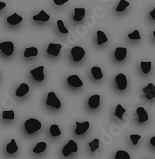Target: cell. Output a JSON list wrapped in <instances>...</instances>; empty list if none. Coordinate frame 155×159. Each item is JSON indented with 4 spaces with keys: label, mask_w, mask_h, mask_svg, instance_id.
<instances>
[{
    "label": "cell",
    "mask_w": 155,
    "mask_h": 159,
    "mask_svg": "<svg viewBox=\"0 0 155 159\" xmlns=\"http://www.w3.org/2000/svg\"><path fill=\"white\" fill-rule=\"evenodd\" d=\"M61 48L62 46L60 43H57V44H55V43H50L46 52H47L48 54H51V55L58 56Z\"/></svg>",
    "instance_id": "10"
},
{
    "label": "cell",
    "mask_w": 155,
    "mask_h": 159,
    "mask_svg": "<svg viewBox=\"0 0 155 159\" xmlns=\"http://www.w3.org/2000/svg\"><path fill=\"white\" fill-rule=\"evenodd\" d=\"M23 21V17L17 13H13L12 16L7 18V22L11 25H16Z\"/></svg>",
    "instance_id": "17"
},
{
    "label": "cell",
    "mask_w": 155,
    "mask_h": 159,
    "mask_svg": "<svg viewBox=\"0 0 155 159\" xmlns=\"http://www.w3.org/2000/svg\"><path fill=\"white\" fill-rule=\"evenodd\" d=\"M150 16H151V18L153 19V20H155V8L153 9V10H152L151 12H150Z\"/></svg>",
    "instance_id": "35"
},
{
    "label": "cell",
    "mask_w": 155,
    "mask_h": 159,
    "mask_svg": "<svg viewBox=\"0 0 155 159\" xmlns=\"http://www.w3.org/2000/svg\"><path fill=\"white\" fill-rule=\"evenodd\" d=\"M151 65L152 63L150 61L148 62H144L142 61L140 63V67L141 69H142L143 72L144 74H148L150 71V69H151Z\"/></svg>",
    "instance_id": "25"
},
{
    "label": "cell",
    "mask_w": 155,
    "mask_h": 159,
    "mask_svg": "<svg viewBox=\"0 0 155 159\" xmlns=\"http://www.w3.org/2000/svg\"><path fill=\"white\" fill-rule=\"evenodd\" d=\"M150 144H151V145L154 146L155 147V137L151 138V139H150Z\"/></svg>",
    "instance_id": "37"
},
{
    "label": "cell",
    "mask_w": 155,
    "mask_h": 159,
    "mask_svg": "<svg viewBox=\"0 0 155 159\" xmlns=\"http://www.w3.org/2000/svg\"><path fill=\"white\" fill-rule=\"evenodd\" d=\"M115 81L116 82L118 89L119 90H124L126 89L127 86V79L124 74H119L116 78H115Z\"/></svg>",
    "instance_id": "7"
},
{
    "label": "cell",
    "mask_w": 155,
    "mask_h": 159,
    "mask_svg": "<svg viewBox=\"0 0 155 159\" xmlns=\"http://www.w3.org/2000/svg\"><path fill=\"white\" fill-rule=\"evenodd\" d=\"M96 35H97V41L98 44L99 45L102 44V43H105V42H107V40H108L106 35H105V33L102 32V31H97Z\"/></svg>",
    "instance_id": "21"
},
{
    "label": "cell",
    "mask_w": 155,
    "mask_h": 159,
    "mask_svg": "<svg viewBox=\"0 0 155 159\" xmlns=\"http://www.w3.org/2000/svg\"><path fill=\"white\" fill-rule=\"evenodd\" d=\"M76 130H75V134L77 135H82L84 133L87 131L89 128V122L88 121H85L84 123H79L76 122Z\"/></svg>",
    "instance_id": "8"
},
{
    "label": "cell",
    "mask_w": 155,
    "mask_h": 159,
    "mask_svg": "<svg viewBox=\"0 0 155 159\" xmlns=\"http://www.w3.org/2000/svg\"><path fill=\"white\" fill-rule=\"evenodd\" d=\"M85 14V9L84 8H75L74 9V15L73 19L74 21L80 22L83 20Z\"/></svg>",
    "instance_id": "15"
},
{
    "label": "cell",
    "mask_w": 155,
    "mask_h": 159,
    "mask_svg": "<svg viewBox=\"0 0 155 159\" xmlns=\"http://www.w3.org/2000/svg\"><path fill=\"white\" fill-rule=\"evenodd\" d=\"M128 37L130 39H131V40H140L141 39L140 35L139 34V31H138L137 30H134L133 33H131V34H128Z\"/></svg>",
    "instance_id": "32"
},
{
    "label": "cell",
    "mask_w": 155,
    "mask_h": 159,
    "mask_svg": "<svg viewBox=\"0 0 155 159\" xmlns=\"http://www.w3.org/2000/svg\"><path fill=\"white\" fill-rule=\"evenodd\" d=\"M141 138L140 135H138V134H132L130 135V139H131L132 142L134 145H137V143L138 141Z\"/></svg>",
    "instance_id": "33"
},
{
    "label": "cell",
    "mask_w": 155,
    "mask_h": 159,
    "mask_svg": "<svg viewBox=\"0 0 155 159\" xmlns=\"http://www.w3.org/2000/svg\"><path fill=\"white\" fill-rule=\"evenodd\" d=\"M67 81H68V83L70 85L73 87H76V88H79V87H82L83 85V82H82L80 78L78 75L69 76L68 79H67Z\"/></svg>",
    "instance_id": "11"
},
{
    "label": "cell",
    "mask_w": 155,
    "mask_h": 159,
    "mask_svg": "<svg viewBox=\"0 0 155 159\" xmlns=\"http://www.w3.org/2000/svg\"><path fill=\"white\" fill-rule=\"evenodd\" d=\"M5 7H6V3L2 2L0 1V10L2 9H4Z\"/></svg>",
    "instance_id": "36"
},
{
    "label": "cell",
    "mask_w": 155,
    "mask_h": 159,
    "mask_svg": "<svg viewBox=\"0 0 155 159\" xmlns=\"http://www.w3.org/2000/svg\"><path fill=\"white\" fill-rule=\"evenodd\" d=\"M68 0H54V2L55 3L56 5H63L64 4V3L68 2Z\"/></svg>",
    "instance_id": "34"
},
{
    "label": "cell",
    "mask_w": 155,
    "mask_h": 159,
    "mask_svg": "<svg viewBox=\"0 0 155 159\" xmlns=\"http://www.w3.org/2000/svg\"><path fill=\"white\" fill-rule=\"evenodd\" d=\"M136 114L138 116V120H139V123H144L148 120V115H147V111L144 110L143 107H139L136 110Z\"/></svg>",
    "instance_id": "12"
},
{
    "label": "cell",
    "mask_w": 155,
    "mask_h": 159,
    "mask_svg": "<svg viewBox=\"0 0 155 159\" xmlns=\"http://www.w3.org/2000/svg\"><path fill=\"white\" fill-rule=\"evenodd\" d=\"M100 102V96L99 95H93L88 99V106L91 109H96L99 107Z\"/></svg>",
    "instance_id": "14"
},
{
    "label": "cell",
    "mask_w": 155,
    "mask_h": 159,
    "mask_svg": "<svg viewBox=\"0 0 155 159\" xmlns=\"http://www.w3.org/2000/svg\"><path fill=\"white\" fill-rule=\"evenodd\" d=\"M50 133H51V134L53 137H57L61 134V131H60L59 127L57 124H53V125L51 126V127H50Z\"/></svg>",
    "instance_id": "24"
},
{
    "label": "cell",
    "mask_w": 155,
    "mask_h": 159,
    "mask_svg": "<svg viewBox=\"0 0 155 159\" xmlns=\"http://www.w3.org/2000/svg\"><path fill=\"white\" fill-rule=\"evenodd\" d=\"M71 55H72L73 59H74V61L78 62L83 58V57L85 56V51L82 47L75 46L71 49Z\"/></svg>",
    "instance_id": "4"
},
{
    "label": "cell",
    "mask_w": 155,
    "mask_h": 159,
    "mask_svg": "<svg viewBox=\"0 0 155 159\" xmlns=\"http://www.w3.org/2000/svg\"><path fill=\"white\" fill-rule=\"evenodd\" d=\"M46 105L53 107L55 109H59L61 107L60 100L57 97L54 92H50L47 95V99H46Z\"/></svg>",
    "instance_id": "2"
},
{
    "label": "cell",
    "mask_w": 155,
    "mask_h": 159,
    "mask_svg": "<svg viewBox=\"0 0 155 159\" xmlns=\"http://www.w3.org/2000/svg\"><path fill=\"white\" fill-rule=\"evenodd\" d=\"M125 109H124L120 104H119V105H117L116 110H115V115H116V116H117L119 120H122V116H123V114L125 113Z\"/></svg>",
    "instance_id": "26"
},
{
    "label": "cell",
    "mask_w": 155,
    "mask_h": 159,
    "mask_svg": "<svg viewBox=\"0 0 155 159\" xmlns=\"http://www.w3.org/2000/svg\"><path fill=\"white\" fill-rule=\"evenodd\" d=\"M50 20V16L47 13L44 12V10L42 9L40 11V13H38L37 15H35L33 16V20L34 21H43V22H46Z\"/></svg>",
    "instance_id": "18"
},
{
    "label": "cell",
    "mask_w": 155,
    "mask_h": 159,
    "mask_svg": "<svg viewBox=\"0 0 155 159\" xmlns=\"http://www.w3.org/2000/svg\"><path fill=\"white\" fill-rule=\"evenodd\" d=\"M115 159H130V155L125 151H118L116 153Z\"/></svg>",
    "instance_id": "27"
},
{
    "label": "cell",
    "mask_w": 155,
    "mask_h": 159,
    "mask_svg": "<svg viewBox=\"0 0 155 159\" xmlns=\"http://www.w3.org/2000/svg\"><path fill=\"white\" fill-rule=\"evenodd\" d=\"M37 54H38V51H37V48H35V47H31V48H28L25 50L24 57H35Z\"/></svg>",
    "instance_id": "20"
},
{
    "label": "cell",
    "mask_w": 155,
    "mask_h": 159,
    "mask_svg": "<svg viewBox=\"0 0 155 159\" xmlns=\"http://www.w3.org/2000/svg\"><path fill=\"white\" fill-rule=\"evenodd\" d=\"M153 36H154V37H155V30L153 31Z\"/></svg>",
    "instance_id": "38"
},
{
    "label": "cell",
    "mask_w": 155,
    "mask_h": 159,
    "mask_svg": "<svg viewBox=\"0 0 155 159\" xmlns=\"http://www.w3.org/2000/svg\"><path fill=\"white\" fill-rule=\"evenodd\" d=\"M143 91L145 93L147 99H152L155 98V86L153 84L149 83L146 87L143 89Z\"/></svg>",
    "instance_id": "9"
},
{
    "label": "cell",
    "mask_w": 155,
    "mask_h": 159,
    "mask_svg": "<svg viewBox=\"0 0 155 159\" xmlns=\"http://www.w3.org/2000/svg\"><path fill=\"white\" fill-rule=\"evenodd\" d=\"M88 145H89V147H90V148H91V152H95V151H96L98 148H99V139H97V138L94 139L92 141H91V142L88 144Z\"/></svg>",
    "instance_id": "31"
},
{
    "label": "cell",
    "mask_w": 155,
    "mask_h": 159,
    "mask_svg": "<svg viewBox=\"0 0 155 159\" xmlns=\"http://www.w3.org/2000/svg\"><path fill=\"white\" fill-rule=\"evenodd\" d=\"M57 27H58L59 31L62 34H68V30L65 27L64 24V22L62 20H59L57 21Z\"/></svg>",
    "instance_id": "29"
},
{
    "label": "cell",
    "mask_w": 155,
    "mask_h": 159,
    "mask_svg": "<svg viewBox=\"0 0 155 159\" xmlns=\"http://www.w3.org/2000/svg\"><path fill=\"white\" fill-rule=\"evenodd\" d=\"M78 150V148L76 142L73 141V140H71V141H68V144L63 148L62 153H63L64 156L68 157L70 154L74 153V152H77Z\"/></svg>",
    "instance_id": "3"
},
{
    "label": "cell",
    "mask_w": 155,
    "mask_h": 159,
    "mask_svg": "<svg viewBox=\"0 0 155 159\" xmlns=\"http://www.w3.org/2000/svg\"><path fill=\"white\" fill-rule=\"evenodd\" d=\"M43 69L44 67L40 66L37 68L31 70L30 74L32 75L33 77L34 78L36 81L37 82H42L44 79V73H43Z\"/></svg>",
    "instance_id": "6"
},
{
    "label": "cell",
    "mask_w": 155,
    "mask_h": 159,
    "mask_svg": "<svg viewBox=\"0 0 155 159\" xmlns=\"http://www.w3.org/2000/svg\"><path fill=\"white\" fill-rule=\"evenodd\" d=\"M127 49L126 48H117L115 51V57L118 61H122L126 58Z\"/></svg>",
    "instance_id": "13"
},
{
    "label": "cell",
    "mask_w": 155,
    "mask_h": 159,
    "mask_svg": "<svg viewBox=\"0 0 155 159\" xmlns=\"http://www.w3.org/2000/svg\"><path fill=\"white\" fill-rule=\"evenodd\" d=\"M0 50L6 55L10 56L14 52V44L11 41H5L0 43Z\"/></svg>",
    "instance_id": "5"
},
{
    "label": "cell",
    "mask_w": 155,
    "mask_h": 159,
    "mask_svg": "<svg viewBox=\"0 0 155 159\" xmlns=\"http://www.w3.org/2000/svg\"><path fill=\"white\" fill-rule=\"evenodd\" d=\"M91 74L95 79H100L103 77V74L99 67H92L91 68Z\"/></svg>",
    "instance_id": "22"
},
{
    "label": "cell",
    "mask_w": 155,
    "mask_h": 159,
    "mask_svg": "<svg viewBox=\"0 0 155 159\" xmlns=\"http://www.w3.org/2000/svg\"><path fill=\"white\" fill-rule=\"evenodd\" d=\"M129 6H130V2H128L127 1H125V0L119 1V6L116 8V11H117V12H122V11L125 10L126 8Z\"/></svg>",
    "instance_id": "28"
},
{
    "label": "cell",
    "mask_w": 155,
    "mask_h": 159,
    "mask_svg": "<svg viewBox=\"0 0 155 159\" xmlns=\"http://www.w3.org/2000/svg\"><path fill=\"white\" fill-rule=\"evenodd\" d=\"M46 144L45 142H39L37 143V145L35 146V148H33V152L34 153H42L43 152H44L45 150L46 149Z\"/></svg>",
    "instance_id": "23"
},
{
    "label": "cell",
    "mask_w": 155,
    "mask_h": 159,
    "mask_svg": "<svg viewBox=\"0 0 155 159\" xmlns=\"http://www.w3.org/2000/svg\"><path fill=\"white\" fill-rule=\"evenodd\" d=\"M28 92H29V86H28L27 84L22 83L17 89L16 92V96H17L18 97H22V96L27 94Z\"/></svg>",
    "instance_id": "16"
},
{
    "label": "cell",
    "mask_w": 155,
    "mask_h": 159,
    "mask_svg": "<svg viewBox=\"0 0 155 159\" xmlns=\"http://www.w3.org/2000/svg\"><path fill=\"white\" fill-rule=\"evenodd\" d=\"M2 118L6 120H13L15 118L13 110H9V111L2 112Z\"/></svg>",
    "instance_id": "30"
},
{
    "label": "cell",
    "mask_w": 155,
    "mask_h": 159,
    "mask_svg": "<svg viewBox=\"0 0 155 159\" xmlns=\"http://www.w3.org/2000/svg\"><path fill=\"white\" fill-rule=\"evenodd\" d=\"M6 151H7L8 153L10 154V155L15 153V152H16L17 151H18V146H17L15 140L14 139L11 140L9 144H8V145L6 146Z\"/></svg>",
    "instance_id": "19"
},
{
    "label": "cell",
    "mask_w": 155,
    "mask_h": 159,
    "mask_svg": "<svg viewBox=\"0 0 155 159\" xmlns=\"http://www.w3.org/2000/svg\"><path fill=\"white\" fill-rule=\"evenodd\" d=\"M41 123L34 118L27 120L25 122V129L28 134H32L36 131H38L41 128Z\"/></svg>",
    "instance_id": "1"
}]
</instances>
